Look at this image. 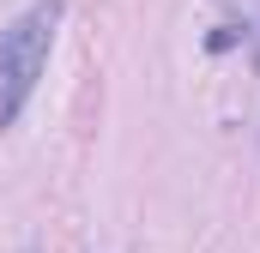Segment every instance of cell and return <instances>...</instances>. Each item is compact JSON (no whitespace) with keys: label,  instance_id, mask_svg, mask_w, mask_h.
<instances>
[{"label":"cell","instance_id":"cell-1","mask_svg":"<svg viewBox=\"0 0 260 253\" xmlns=\"http://www.w3.org/2000/svg\"><path fill=\"white\" fill-rule=\"evenodd\" d=\"M67 18V0H30L6 30H0V133L24 115L43 66L55 55V30Z\"/></svg>","mask_w":260,"mask_h":253},{"label":"cell","instance_id":"cell-2","mask_svg":"<svg viewBox=\"0 0 260 253\" xmlns=\"http://www.w3.org/2000/svg\"><path fill=\"white\" fill-rule=\"evenodd\" d=\"M24 253H37V247H24Z\"/></svg>","mask_w":260,"mask_h":253}]
</instances>
